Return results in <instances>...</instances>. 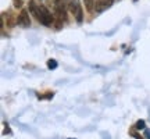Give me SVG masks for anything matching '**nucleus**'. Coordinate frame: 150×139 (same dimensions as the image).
Wrapping results in <instances>:
<instances>
[{
  "label": "nucleus",
  "mask_w": 150,
  "mask_h": 139,
  "mask_svg": "<svg viewBox=\"0 0 150 139\" xmlns=\"http://www.w3.org/2000/svg\"><path fill=\"white\" fill-rule=\"evenodd\" d=\"M13 4H14L16 9H20L22 6V0H13Z\"/></svg>",
  "instance_id": "nucleus-8"
},
{
  "label": "nucleus",
  "mask_w": 150,
  "mask_h": 139,
  "mask_svg": "<svg viewBox=\"0 0 150 139\" xmlns=\"http://www.w3.org/2000/svg\"><path fill=\"white\" fill-rule=\"evenodd\" d=\"M47 67H49L50 70L57 68V61H56V60H53V59H52V60H49V61H47Z\"/></svg>",
  "instance_id": "nucleus-6"
},
{
  "label": "nucleus",
  "mask_w": 150,
  "mask_h": 139,
  "mask_svg": "<svg viewBox=\"0 0 150 139\" xmlns=\"http://www.w3.org/2000/svg\"><path fill=\"white\" fill-rule=\"evenodd\" d=\"M112 3H114V0H97L96 4H95V10H96V13H102L103 10L108 9Z\"/></svg>",
  "instance_id": "nucleus-4"
},
{
  "label": "nucleus",
  "mask_w": 150,
  "mask_h": 139,
  "mask_svg": "<svg viewBox=\"0 0 150 139\" xmlns=\"http://www.w3.org/2000/svg\"><path fill=\"white\" fill-rule=\"evenodd\" d=\"M83 3H85V7L86 10L92 13V11L95 10V0H83Z\"/></svg>",
  "instance_id": "nucleus-5"
},
{
  "label": "nucleus",
  "mask_w": 150,
  "mask_h": 139,
  "mask_svg": "<svg viewBox=\"0 0 150 139\" xmlns=\"http://www.w3.org/2000/svg\"><path fill=\"white\" fill-rule=\"evenodd\" d=\"M145 127H146V124H145V121H142V120L136 123V128H138V129H143Z\"/></svg>",
  "instance_id": "nucleus-7"
},
{
  "label": "nucleus",
  "mask_w": 150,
  "mask_h": 139,
  "mask_svg": "<svg viewBox=\"0 0 150 139\" xmlns=\"http://www.w3.org/2000/svg\"><path fill=\"white\" fill-rule=\"evenodd\" d=\"M145 135H146V138H147V139H150V129H146Z\"/></svg>",
  "instance_id": "nucleus-9"
},
{
  "label": "nucleus",
  "mask_w": 150,
  "mask_h": 139,
  "mask_svg": "<svg viewBox=\"0 0 150 139\" xmlns=\"http://www.w3.org/2000/svg\"><path fill=\"white\" fill-rule=\"evenodd\" d=\"M67 6L70 11L72 13V16L76 18V21H82V9H81L79 0H68L67 1Z\"/></svg>",
  "instance_id": "nucleus-2"
},
{
  "label": "nucleus",
  "mask_w": 150,
  "mask_h": 139,
  "mask_svg": "<svg viewBox=\"0 0 150 139\" xmlns=\"http://www.w3.org/2000/svg\"><path fill=\"white\" fill-rule=\"evenodd\" d=\"M17 24L22 28H28L31 27V20H29V14H28V10L22 9L20 16L17 17Z\"/></svg>",
  "instance_id": "nucleus-3"
},
{
  "label": "nucleus",
  "mask_w": 150,
  "mask_h": 139,
  "mask_svg": "<svg viewBox=\"0 0 150 139\" xmlns=\"http://www.w3.org/2000/svg\"><path fill=\"white\" fill-rule=\"evenodd\" d=\"M70 139H72V138H70Z\"/></svg>",
  "instance_id": "nucleus-10"
},
{
  "label": "nucleus",
  "mask_w": 150,
  "mask_h": 139,
  "mask_svg": "<svg viewBox=\"0 0 150 139\" xmlns=\"http://www.w3.org/2000/svg\"><path fill=\"white\" fill-rule=\"evenodd\" d=\"M29 11L32 13V16L36 18L40 24H43V25H46V27H50L54 22L52 13L45 6H36L35 1H29Z\"/></svg>",
  "instance_id": "nucleus-1"
}]
</instances>
